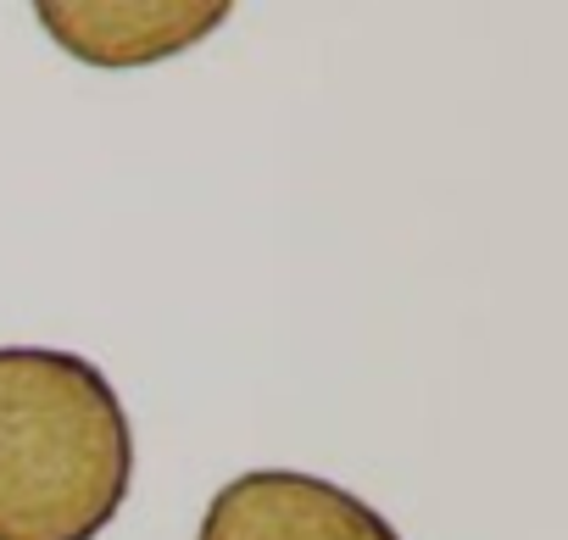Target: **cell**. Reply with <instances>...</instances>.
<instances>
[{
	"label": "cell",
	"mask_w": 568,
	"mask_h": 540,
	"mask_svg": "<svg viewBox=\"0 0 568 540\" xmlns=\"http://www.w3.org/2000/svg\"><path fill=\"white\" fill-rule=\"evenodd\" d=\"M195 540H402L385 512L302 468L234 473L201 512Z\"/></svg>",
	"instance_id": "obj_2"
},
{
	"label": "cell",
	"mask_w": 568,
	"mask_h": 540,
	"mask_svg": "<svg viewBox=\"0 0 568 540\" xmlns=\"http://www.w3.org/2000/svg\"><path fill=\"white\" fill-rule=\"evenodd\" d=\"M134 485L112 379L57 346H0V540H101Z\"/></svg>",
	"instance_id": "obj_1"
},
{
	"label": "cell",
	"mask_w": 568,
	"mask_h": 540,
	"mask_svg": "<svg viewBox=\"0 0 568 540\" xmlns=\"http://www.w3.org/2000/svg\"><path fill=\"white\" fill-rule=\"evenodd\" d=\"M229 0H40V29L84 68L134 73L173 62L229 23Z\"/></svg>",
	"instance_id": "obj_3"
}]
</instances>
